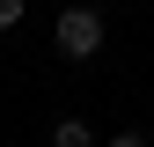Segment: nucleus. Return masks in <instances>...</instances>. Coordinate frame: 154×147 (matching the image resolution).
<instances>
[{
    "label": "nucleus",
    "instance_id": "20e7f679",
    "mask_svg": "<svg viewBox=\"0 0 154 147\" xmlns=\"http://www.w3.org/2000/svg\"><path fill=\"white\" fill-rule=\"evenodd\" d=\"M110 147H147V133H118V140H110Z\"/></svg>",
    "mask_w": 154,
    "mask_h": 147
},
{
    "label": "nucleus",
    "instance_id": "7ed1b4c3",
    "mask_svg": "<svg viewBox=\"0 0 154 147\" xmlns=\"http://www.w3.org/2000/svg\"><path fill=\"white\" fill-rule=\"evenodd\" d=\"M22 22V0H0V30H15Z\"/></svg>",
    "mask_w": 154,
    "mask_h": 147
},
{
    "label": "nucleus",
    "instance_id": "f03ea898",
    "mask_svg": "<svg viewBox=\"0 0 154 147\" xmlns=\"http://www.w3.org/2000/svg\"><path fill=\"white\" fill-rule=\"evenodd\" d=\"M51 147H95V133L81 118H59V125H51Z\"/></svg>",
    "mask_w": 154,
    "mask_h": 147
},
{
    "label": "nucleus",
    "instance_id": "f257e3e1",
    "mask_svg": "<svg viewBox=\"0 0 154 147\" xmlns=\"http://www.w3.org/2000/svg\"><path fill=\"white\" fill-rule=\"evenodd\" d=\"M51 44H59L66 59H95V52H103V15L95 8H66L59 30H51Z\"/></svg>",
    "mask_w": 154,
    "mask_h": 147
}]
</instances>
